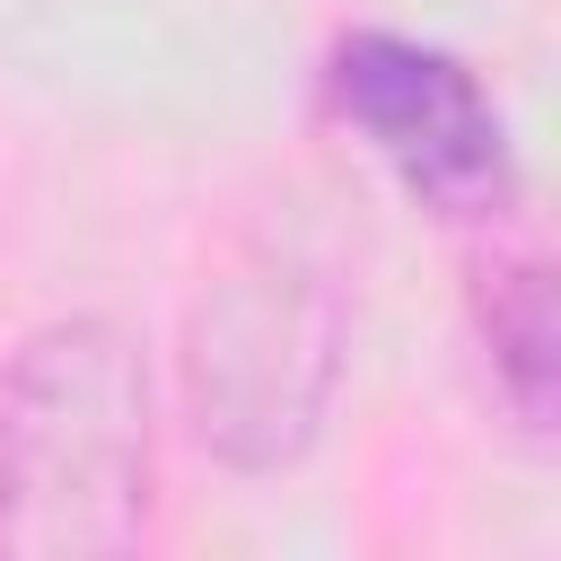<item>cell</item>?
Returning <instances> with one entry per match:
<instances>
[{
	"instance_id": "cell-1",
	"label": "cell",
	"mask_w": 561,
	"mask_h": 561,
	"mask_svg": "<svg viewBox=\"0 0 561 561\" xmlns=\"http://www.w3.org/2000/svg\"><path fill=\"white\" fill-rule=\"evenodd\" d=\"M158 403L149 351L114 316H53L0 368V552L114 561L149 535Z\"/></svg>"
},
{
	"instance_id": "cell-2",
	"label": "cell",
	"mask_w": 561,
	"mask_h": 561,
	"mask_svg": "<svg viewBox=\"0 0 561 561\" xmlns=\"http://www.w3.org/2000/svg\"><path fill=\"white\" fill-rule=\"evenodd\" d=\"M351 359V298L298 237H245L184 316V421L210 465L280 473L316 447Z\"/></svg>"
},
{
	"instance_id": "cell-3",
	"label": "cell",
	"mask_w": 561,
	"mask_h": 561,
	"mask_svg": "<svg viewBox=\"0 0 561 561\" xmlns=\"http://www.w3.org/2000/svg\"><path fill=\"white\" fill-rule=\"evenodd\" d=\"M324 105L438 219L482 228L517 202L508 114L491 105V88L447 44H421V35H394V26H351L324 53Z\"/></svg>"
},
{
	"instance_id": "cell-4",
	"label": "cell",
	"mask_w": 561,
	"mask_h": 561,
	"mask_svg": "<svg viewBox=\"0 0 561 561\" xmlns=\"http://www.w3.org/2000/svg\"><path fill=\"white\" fill-rule=\"evenodd\" d=\"M482 342H491V377L508 394V412L526 430H552V377H561V316H552V272L535 254H508L482 272L473 289Z\"/></svg>"
}]
</instances>
